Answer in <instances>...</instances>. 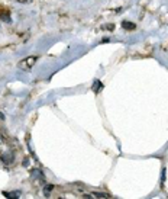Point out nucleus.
Segmentation results:
<instances>
[{"label": "nucleus", "instance_id": "1", "mask_svg": "<svg viewBox=\"0 0 168 199\" xmlns=\"http://www.w3.org/2000/svg\"><path fill=\"white\" fill-rule=\"evenodd\" d=\"M36 61H38V57L36 55H31V57H28V58H23L22 61H19V64L17 67L20 68V70H25V71H31V68L36 64Z\"/></svg>", "mask_w": 168, "mask_h": 199}, {"label": "nucleus", "instance_id": "2", "mask_svg": "<svg viewBox=\"0 0 168 199\" xmlns=\"http://www.w3.org/2000/svg\"><path fill=\"white\" fill-rule=\"evenodd\" d=\"M0 20L6 22V23H10L12 19H10V12L6 10V9H0Z\"/></svg>", "mask_w": 168, "mask_h": 199}, {"label": "nucleus", "instance_id": "3", "mask_svg": "<svg viewBox=\"0 0 168 199\" xmlns=\"http://www.w3.org/2000/svg\"><path fill=\"white\" fill-rule=\"evenodd\" d=\"M122 28H123V29H126V31H134L135 28H136V25L132 23V22L125 20V22H122Z\"/></svg>", "mask_w": 168, "mask_h": 199}, {"label": "nucleus", "instance_id": "4", "mask_svg": "<svg viewBox=\"0 0 168 199\" xmlns=\"http://www.w3.org/2000/svg\"><path fill=\"white\" fill-rule=\"evenodd\" d=\"M1 161L4 164H12L13 163V156L12 154H3L1 156Z\"/></svg>", "mask_w": 168, "mask_h": 199}, {"label": "nucleus", "instance_id": "5", "mask_svg": "<svg viewBox=\"0 0 168 199\" xmlns=\"http://www.w3.org/2000/svg\"><path fill=\"white\" fill-rule=\"evenodd\" d=\"M94 198H110V195H107V193H101V192H93L91 193Z\"/></svg>", "mask_w": 168, "mask_h": 199}, {"label": "nucleus", "instance_id": "6", "mask_svg": "<svg viewBox=\"0 0 168 199\" xmlns=\"http://www.w3.org/2000/svg\"><path fill=\"white\" fill-rule=\"evenodd\" d=\"M91 89H93V92H96V93H97V92H99V90L101 89V83H100V80H96V83L93 84V87H91Z\"/></svg>", "mask_w": 168, "mask_h": 199}, {"label": "nucleus", "instance_id": "7", "mask_svg": "<svg viewBox=\"0 0 168 199\" xmlns=\"http://www.w3.org/2000/svg\"><path fill=\"white\" fill-rule=\"evenodd\" d=\"M52 189H54V185H47L45 189H44V195H45V196H50V192Z\"/></svg>", "mask_w": 168, "mask_h": 199}, {"label": "nucleus", "instance_id": "8", "mask_svg": "<svg viewBox=\"0 0 168 199\" xmlns=\"http://www.w3.org/2000/svg\"><path fill=\"white\" fill-rule=\"evenodd\" d=\"M104 29H109V31H113L115 29V25H106V26H103Z\"/></svg>", "mask_w": 168, "mask_h": 199}, {"label": "nucleus", "instance_id": "9", "mask_svg": "<svg viewBox=\"0 0 168 199\" xmlns=\"http://www.w3.org/2000/svg\"><path fill=\"white\" fill-rule=\"evenodd\" d=\"M17 1H19V3H28V4H29V3H32L34 0H17Z\"/></svg>", "mask_w": 168, "mask_h": 199}, {"label": "nucleus", "instance_id": "10", "mask_svg": "<svg viewBox=\"0 0 168 199\" xmlns=\"http://www.w3.org/2000/svg\"><path fill=\"white\" fill-rule=\"evenodd\" d=\"M3 118H4V115H3V114L0 112V119H3Z\"/></svg>", "mask_w": 168, "mask_h": 199}]
</instances>
